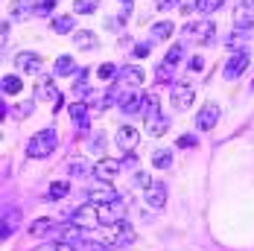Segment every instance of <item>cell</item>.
I'll return each mask as SVG.
<instances>
[{"label":"cell","mask_w":254,"mask_h":251,"mask_svg":"<svg viewBox=\"0 0 254 251\" xmlns=\"http://www.w3.org/2000/svg\"><path fill=\"white\" fill-rule=\"evenodd\" d=\"M56 146H59V134H56V128H41V131H35V134L29 137V143H26V158L41 161V158L53 155Z\"/></svg>","instance_id":"6da1fadb"},{"label":"cell","mask_w":254,"mask_h":251,"mask_svg":"<svg viewBox=\"0 0 254 251\" xmlns=\"http://www.w3.org/2000/svg\"><path fill=\"white\" fill-rule=\"evenodd\" d=\"M181 35L187 41H196V44H213L216 41V24H210V21H190V24H184Z\"/></svg>","instance_id":"7a4b0ae2"},{"label":"cell","mask_w":254,"mask_h":251,"mask_svg":"<svg viewBox=\"0 0 254 251\" xmlns=\"http://www.w3.org/2000/svg\"><path fill=\"white\" fill-rule=\"evenodd\" d=\"M64 219L67 222H73L79 228H91V231H97L100 228V213H97V204H82V207H73V210H67L64 213Z\"/></svg>","instance_id":"3957f363"},{"label":"cell","mask_w":254,"mask_h":251,"mask_svg":"<svg viewBox=\"0 0 254 251\" xmlns=\"http://www.w3.org/2000/svg\"><path fill=\"white\" fill-rule=\"evenodd\" d=\"M114 79H117L114 85H117L120 91H137V88L146 82V73H143L140 67H134V64H126V67H120V73L114 76Z\"/></svg>","instance_id":"277c9868"},{"label":"cell","mask_w":254,"mask_h":251,"mask_svg":"<svg viewBox=\"0 0 254 251\" xmlns=\"http://www.w3.org/2000/svg\"><path fill=\"white\" fill-rule=\"evenodd\" d=\"M97 213H100V225H120L126 219V201H108V204H97Z\"/></svg>","instance_id":"5b68a950"},{"label":"cell","mask_w":254,"mask_h":251,"mask_svg":"<svg viewBox=\"0 0 254 251\" xmlns=\"http://www.w3.org/2000/svg\"><path fill=\"white\" fill-rule=\"evenodd\" d=\"M254 26V0H240L234 9V29L249 32Z\"/></svg>","instance_id":"8992f818"},{"label":"cell","mask_w":254,"mask_h":251,"mask_svg":"<svg viewBox=\"0 0 254 251\" xmlns=\"http://www.w3.org/2000/svg\"><path fill=\"white\" fill-rule=\"evenodd\" d=\"M170 100H173V108H176V111H187V108L193 105V100H196V91H193L190 85L178 82V85H173V94H170Z\"/></svg>","instance_id":"52a82bcc"},{"label":"cell","mask_w":254,"mask_h":251,"mask_svg":"<svg viewBox=\"0 0 254 251\" xmlns=\"http://www.w3.org/2000/svg\"><path fill=\"white\" fill-rule=\"evenodd\" d=\"M246 67H249V53H234L225 62V67H222V76L228 82H234V79H240V76L246 73Z\"/></svg>","instance_id":"ba28073f"},{"label":"cell","mask_w":254,"mask_h":251,"mask_svg":"<svg viewBox=\"0 0 254 251\" xmlns=\"http://www.w3.org/2000/svg\"><path fill=\"white\" fill-rule=\"evenodd\" d=\"M117 88V85H114ZM120 91V88H117ZM143 100H146V94H140V91H120V111L123 114H137L140 108H143Z\"/></svg>","instance_id":"9c48e42d"},{"label":"cell","mask_w":254,"mask_h":251,"mask_svg":"<svg viewBox=\"0 0 254 251\" xmlns=\"http://www.w3.org/2000/svg\"><path fill=\"white\" fill-rule=\"evenodd\" d=\"M216 120H219V105L216 102H204L199 108V114H196V128L199 131H210L216 126Z\"/></svg>","instance_id":"30bf717a"},{"label":"cell","mask_w":254,"mask_h":251,"mask_svg":"<svg viewBox=\"0 0 254 251\" xmlns=\"http://www.w3.org/2000/svg\"><path fill=\"white\" fill-rule=\"evenodd\" d=\"M35 97L44 102H56L59 100V88L53 82L50 73H38V82H35Z\"/></svg>","instance_id":"8fae6325"},{"label":"cell","mask_w":254,"mask_h":251,"mask_svg":"<svg viewBox=\"0 0 254 251\" xmlns=\"http://www.w3.org/2000/svg\"><path fill=\"white\" fill-rule=\"evenodd\" d=\"M120 173H123V161H114V158H102L100 164L94 167V176L100 181H114Z\"/></svg>","instance_id":"7c38bea8"},{"label":"cell","mask_w":254,"mask_h":251,"mask_svg":"<svg viewBox=\"0 0 254 251\" xmlns=\"http://www.w3.org/2000/svg\"><path fill=\"white\" fill-rule=\"evenodd\" d=\"M85 199L91 201V204H108V201H117L123 199L114 187H108V184H100V187H91L88 193H85Z\"/></svg>","instance_id":"4fadbf2b"},{"label":"cell","mask_w":254,"mask_h":251,"mask_svg":"<svg viewBox=\"0 0 254 251\" xmlns=\"http://www.w3.org/2000/svg\"><path fill=\"white\" fill-rule=\"evenodd\" d=\"M21 225V210L18 207H9V210H3V219H0V240H9L15 231Z\"/></svg>","instance_id":"5bb4252c"},{"label":"cell","mask_w":254,"mask_h":251,"mask_svg":"<svg viewBox=\"0 0 254 251\" xmlns=\"http://www.w3.org/2000/svg\"><path fill=\"white\" fill-rule=\"evenodd\" d=\"M15 67L24 70V73H41L44 62H41L38 53H18V56H15Z\"/></svg>","instance_id":"9a60e30c"},{"label":"cell","mask_w":254,"mask_h":251,"mask_svg":"<svg viewBox=\"0 0 254 251\" xmlns=\"http://www.w3.org/2000/svg\"><path fill=\"white\" fill-rule=\"evenodd\" d=\"M137 140H140L137 128H131V126H120L117 128V149L120 152H134L137 149Z\"/></svg>","instance_id":"2e32d148"},{"label":"cell","mask_w":254,"mask_h":251,"mask_svg":"<svg viewBox=\"0 0 254 251\" xmlns=\"http://www.w3.org/2000/svg\"><path fill=\"white\" fill-rule=\"evenodd\" d=\"M134 243V228L128 225V219H123L120 225H114V237H111V246L114 249H128Z\"/></svg>","instance_id":"e0dca14e"},{"label":"cell","mask_w":254,"mask_h":251,"mask_svg":"<svg viewBox=\"0 0 254 251\" xmlns=\"http://www.w3.org/2000/svg\"><path fill=\"white\" fill-rule=\"evenodd\" d=\"M38 12V6L32 3V0H12V6H9V21H26L29 15H35Z\"/></svg>","instance_id":"ac0fdd59"},{"label":"cell","mask_w":254,"mask_h":251,"mask_svg":"<svg viewBox=\"0 0 254 251\" xmlns=\"http://www.w3.org/2000/svg\"><path fill=\"white\" fill-rule=\"evenodd\" d=\"M143 193H146V204L155 207V210H161V207L167 204V184H164V181H152V187L143 190Z\"/></svg>","instance_id":"d6986e66"},{"label":"cell","mask_w":254,"mask_h":251,"mask_svg":"<svg viewBox=\"0 0 254 251\" xmlns=\"http://www.w3.org/2000/svg\"><path fill=\"white\" fill-rule=\"evenodd\" d=\"M67 114L73 117V126H76V131H88V126H91V120H88V102L76 100L70 108H67Z\"/></svg>","instance_id":"ffe728a7"},{"label":"cell","mask_w":254,"mask_h":251,"mask_svg":"<svg viewBox=\"0 0 254 251\" xmlns=\"http://www.w3.org/2000/svg\"><path fill=\"white\" fill-rule=\"evenodd\" d=\"M70 91H73V97H76V100H85V97H91V94H94V91H91V85H88V70H82V67H79L76 76H73V88H70Z\"/></svg>","instance_id":"44dd1931"},{"label":"cell","mask_w":254,"mask_h":251,"mask_svg":"<svg viewBox=\"0 0 254 251\" xmlns=\"http://www.w3.org/2000/svg\"><path fill=\"white\" fill-rule=\"evenodd\" d=\"M73 41H76L79 50H85V53H91L94 47H100V38H97L91 29H76V32H73Z\"/></svg>","instance_id":"7402d4cb"},{"label":"cell","mask_w":254,"mask_h":251,"mask_svg":"<svg viewBox=\"0 0 254 251\" xmlns=\"http://www.w3.org/2000/svg\"><path fill=\"white\" fill-rule=\"evenodd\" d=\"M56 222L47 219V216H41V219H35L32 225H29V237H47V234H56Z\"/></svg>","instance_id":"603a6c76"},{"label":"cell","mask_w":254,"mask_h":251,"mask_svg":"<svg viewBox=\"0 0 254 251\" xmlns=\"http://www.w3.org/2000/svg\"><path fill=\"white\" fill-rule=\"evenodd\" d=\"M140 114H143V120H146V123H149L152 117H158V114H161V100H158V94H146Z\"/></svg>","instance_id":"cb8c5ba5"},{"label":"cell","mask_w":254,"mask_h":251,"mask_svg":"<svg viewBox=\"0 0 254 251\" xmlns=\"http://www.w3.org/2000/svg\"><path fill=\"white\" fill-rule=\"evenodd\" d=\"M73 70H79L76 62H73V56H59L56 64H53V73L56 76H70Z\"/></svg>","instance_id":"d4e9b609"},{"label":"cell","mask_w":254,"mask_h":251,"mask_svg":"<svg viewBox=\"0 0 254 251\" xmlns=\"http://www.w3.org/2000/svg\"><path fill=\"white\" fill-rule=\"evenodd\" d=\"M167 128H170V117H167V114H158V117H152V120L146 123V131H149L152 137H161Z\"/></svg>","instance_id":"484cf974"},{"label":"cell","mask_w":254,"mask_h":251,"mask_svg":"<svg viewBox=\"0 0 254 251\" xmlns=\"http://www.w3.org/2000/svg\"><path fill=\"white\" fill-rule=\"evenodd\" d=\"M53 32H59V35H67V32H73V18L70 15H56L50 21Z\"/></svg>","instance_id":"4316f807"},{"label":"cell","mask_w":254,"mask_h":251,"mask_svg":"<svg viewBox=\"0 0 254 251\" xmlns=\"http://www.w3.org/2000/svg\"><path fill=\"white\" fill-rule=\"evenodd\" d=\"M173 32H176V24H170V21H158V24H152V38H158V41L173 38Z\"/></svg>","instance_id":"83f0119b"},{"label":"cell","mask_w":254,"mask_h":251,"mask_svg":"<svg viewBox=\"0 0 254 251\" xmlns=\"http://www.w3.org/2000/svg\"><path fill=\"white\" fill-rule=\"evenodd\" d=\"M67 193H70V184L67 181H53L50 190H47V201H59V199H64Z\"/></svg>","instance_id":"f1b7e54d"},{"label":"cell","mask_w":254,"mask_h":251,"mask_svg":"<svg viewBox=\"0 0 254 251\" xmlns=\"http://www.w3.org/2000/svg\"><path fill=\"white\" fill-rule=\"evenodd\" d=\"M35 251H79L76 243H67V240H50L44 246H38Z\"/></svg>","instance_id":"f546056e"},{"label":"cell","mask_w":254,"mask_h":251,"mask_svg":"<svg viewBox=\"0 0 254 251\" xmlns=\"http://www.w3.org/2000/svg\"><path fill=\"white\" fill-rule=\"evenodd\" d=\"M67 173L70 176H88V173H94V167H88L85 158H73V161H67Z\"/></svg>","instance_id":"4dcf8cb0"},{"label":"cell","mask_w":254,"mask_h":251,"mask_svg":"<svg viewBox=\"0 0 254 251\" xmlns=\"http://www.w3.org/2000/svg\"><path fill=\"white\" fill-rule=\"evenodd\" d=\"M152 164L158 170H170V164H173V152L170 149H155L152 152Z\"/></svg>","instance_id":"1f68e13d"},{"label":"cell","mask_w":254,"mask_h":251,"mask_svg":"<svg viewBox=\"0 0 254 251\" xmlns=\"http://www.w3.org/2000/svg\"><path fill=\"white\" fill-rule=\"evenodd\" d=\"M0 88H3V94H21V88H24V85H21V79H18V76H3V82H0Z\"/></svg>","instance_id":"d6a6232c"},{"label":"cell","mask_w":254,"mask_h":251,"mask_svg":"<svg viewBox=\"0 0 254 251\" xmlns=\"http://www.w3.org/2000/svg\"><path fill=\"white\" fill-rule=\"evenodd\" d=\"M97 6H100L97 0H73V12L76 15H94Z\"/></svg>","instance_id":"836d02e7"},{"label":"cell","mask_w":254,"mask_h":251,"mask_svg":"<svg viewBox=\"0 0 254 251\" xmlns=\"http://www.w3.org/2000/svg\"><path fill=\"white\" fill-rule=\"evenodd\" d=\"M117 73H120V67H114L111 62H105V64L97 67V79H100V82H108V79H114Z\"/></svg>","instance_id":"e575fe53"},{"label":"cell","mask_w":254,"mask_h":251,"mask_svg":"<svg viewBox=\"0 0 254 251\" xmlns=\"http://www.w3.org/2000/svg\"><path fill=\"white\" fill-rule=\"evenodd\" d=\"M222 6H225V0H199L196 12H202V15H210V12H216V9H222Z\"/></svg>","instance_id":"d590c367"},{"label":"cell","mask_w":254,"mask_h":251,"mask_svg":"<svg viewBox=\"0 0 254 251\" xmlns=\"http://www.w3.org/2000/svg\"><path fill=\"white\" fill-rule=\"evenodd\" d=\"M184 56V47L181 44H173L170 50H167V56H164V64H170V67H176L178 64V59Z\"/></svg>","instance_id":"8d00e7d4"},{"label":"cell","mask_w":254,"mask_h":251,"mask_svg":"<svg viewBox=\"0 0 254 251\" xmlns=\"http://www.w3.org/2000/svg\"><path fill=\"white\" fill-rule=\"evenodd\" d=\"M243 44H246V35H237V32H234V35L228 38V50L231 53H246Z\"/></svg>","instance_id":"74e56055"},{"label":"cell","mask_w":254,"mask_h":251,"mask_svg":"<svg viewBox=\"0 0 254 251\" xmlns=\"http://www.w3.org/2000/svg\"><path fill=\"white\" fill-rule=\"evenodd\" d=\"M131 184H134V187H140V190H149V187H152V178H149V173H134Z\"/></svg>","instance_id":"f35d334b"},{"label":"cell","mask_w":254,"mask_h":251,"mask_svg":"<svg viewBox=\"0 0 254 251\" xmlns=\"http://www.w3.org/2000/svg\"><path fill=\"white\" fill-rule=\"evenodd\" d=\"M91 152H94V155H102V152H105V134H94V137H91Z\"/></svg>","instance_id":"ab89813d"},{"label":"cell","mask_w":254,"mask_h":251,"mask_svg":"<svg viewBox=\"0 0 254 251\" xmlns=\"http://www.w3.org/2000/svg\"><path fill=\"white\" fill-rule=\"evenodd\" d=\"M173 73H176V67H170V64H158V82H167V79H173Z\"/></svg>","instance_id":"60d3db41"},{"label":"cell","mask_w":254,"mask_h":251,"mask_svg":"<svg viewBox=\"0 0 254 251\" xmlns=\"http://www.w3.org/2000/svg\"><path fill=\"white\" fill-rule=\"evenodd\" d=\"M202 67H204L202 56H190V59H187V70H190V73H196V70H202Z\"/></svg>","instance_id":"b9f144b4"},{"label":"cell","mask_w":254,"mask_h":251,"mask_svg":"<svg viewBox=\"0 0 254 251\" xmlns=\"http://www.w3.org/2000/svg\"><path fill=\"white\" fill-rule=\"evenodd\" d=\"M134 59H146V56H149V53H152V47H149V44H146V41H140V44H134Z\"/></svg>","instance_id":"7bdbcfd3"},{"label":"cell","mask_w":254,"mask_h":251,"mask_svg":"<svg viewBox=\"0 0 254 251\" xmlns=\"http://www.w3.org/2000/svg\"><path fill=\"white\" fill-rule=\"evenodd\" d=\"M32 108H35V102H32V100H29V102H21V105L15 108V114H18V117H26V114H32Z\"/></svg>","instance_id":"ee69618b"},{"label":"cell","mask_w":254,"mask_h":251,"mask_svg":"<svg viewBox=\"0 0 254 251\" xmlns=\"http://www.w3.org/2000/svg\"><path fill=\"white\" fill-rule=\"evenodd\" d=\"M196 6H199V0H178V9H181L184 15H190Z\"/></svg>","instance_id":"f6af8a7d"},{"label":"cell","mask_w":254,"mask_h":251,"mask_svg":"<svg viewBox=\"0 0 254 251\" xmlns=\"http://www.w3.org/2000/svg\"><path fill=\"white\" fill-rule=\"evenodd\" d=\"M178 146H181V149H190V146H196V137H193V134H181V137H178Z\"/></svg>","instance_id":"bcb514c9"},{"label":"cell","mask_w":254,"mask_h":251,"mask_svg":"<svg viewBox=\"0 0 254 251\" xmlns=\"http://www.w3.org/2000/svg\"><path fill=\"white\" fill-rule=\"evenodd\" d=\"M137 167V158H134V152H126V158H123V170H134Z\"/></svg>","instance_id":"7dc6e473"},{"label":"cell","mask_w":254,"mask_h":251,"mask_svg":"<svg viewBox=\"0 0 254 251\" xmlns=\"http://www.w3.org/2000/svg\"><path fill=\"white\" fill-rule=\"evenodd\" d=\"M178 6V0H155V9H173Z\"/></svg>","instance_id":"c3c4849f"},{"label":"cell","mask_w":254,"mask_h":251,"mask_svg":"<svg viewBox=\"0 0 254 251\" xmlns=\"http://www.w3.org/2000/svg\"><path fill=\"white\" fill-rule=\"evenodd\" d=\"M56 3H59V0H44V3L38 6V12H50V9H56Z\"/></svg>","instance_id":"681fc988"},{"label":"cell","mask_w":254,"mask_h":251,"mask_svg":"<svg viewBox=\"0 0 254 251\" xmlns=\"http://www.w3.org/2000/svg\"><path fill=\"white\" fill-rule=\"evenodd\" d=\"M120 3H128V0H120Z\"/></svg>","instance_id":"f907efd6"},{"label":"cell","mask_w":254,"mask_h":251,"mask_svg":"<svg viewBox=\"0 0 254 251\" xmlns=\"http://www.w3.org/2000/svg\"><path fill=\"white\" fill-rule=\"evenodd\" d=\"M252 85H254V82H252Z\"/></svg>","instance_id":"816d5d0a"}]
</instances>
